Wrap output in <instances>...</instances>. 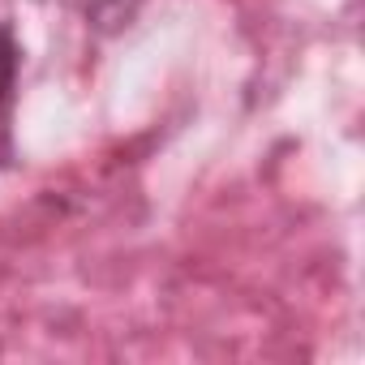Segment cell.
Masks as SVG:
<instances>
[{"label":"cell","instance_id":"6da1fadb","mask_svg":"<svg viewBox=\"0 0 365 365\" xmlns=\"http://www.w3.org/2000/svg\"><path fill=\"white\" fill-rule=\"evenodd\" d=\"M14 73H18V48H14V35L0 26V103L14 86Z\"/></svg>","mask_w":365,"mask_h":365}]
</instances>
